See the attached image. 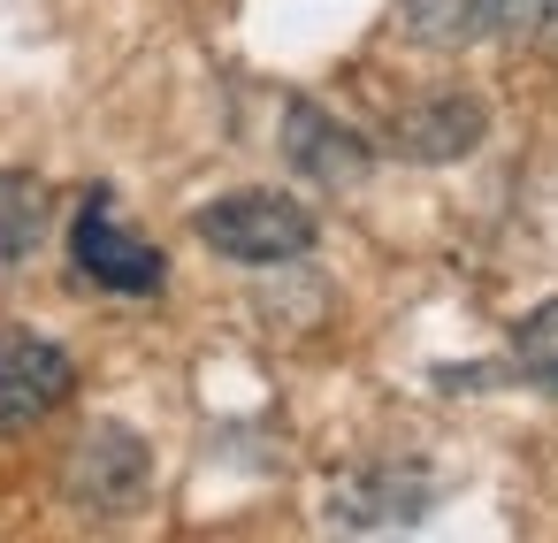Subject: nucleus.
Listing matches in <instances>:
<instances>
[{
  "mask_svg": "<svg viewBox=\"0 0 558 543\" xmlns=\"http://www.w3.org/2000/svg\"><path fill=\"white\" fill-rule=\"evenodd\" d=\"M70 398V352L39 329H0V436L47 421Z\"/></svg>",
  "mask_w": 558,
  "mask_h": 543,
  "instance_id": "nucleus-3",
  "label": "nucleus"
},
{
  "mask_svg": "<svg viewBox=\"0 0 558 543\" xmlns=\"http://www.w3.org/2000/svg\"><path fill=\"white\" fill-rule=\"evenodd\" d=\"M398 16L421 47H466V39H489L505 0H398Z\"/></svg>",
  "mask_w": 558,
  "mask_h": 543,
  "instance_id": "nucleus-7",
  "label": "nucleus"
},
{
  "mask_svg": "<svg viewBox=\"0 0 558 543\" xmlns=\"http://www.w3.org/2000/svg\"><path fill=\"white\" fill-rule=\"evenodd\" d=\"M70 253H77V268H85L100 291H123V299L161 291V253H154L138 230H123L108 200H85V215H77V230H70Z\"/></svg>",
  "mask_w": 558,
  "mask_h": 543,
  "instance_id": "nucleus-5",
  "label": "nucleus"
},
{
  "mask_svg": "<svg viewBox=\"0 0 558 543\" xmlns=\"http://www.w3.org/2000/svg\"><path fill=\"white\" fill-rule=\"evenodd\" d=\"M482 131H489V108L474 100V93H459V85H436V93H413L398 116H390V154H405V161H459L466 146H482Z\"/></svg>",
  "mask_w": 558,
  "mask_h": 543,
  "instance_id": "nucleus-4",
  "label": "nucleus"
},
{
  "mask_svg": "<svg viewBox=\"0 0 558 543\" xmlns=\"http://www.w3.org/2000/svg\"><path fill=\"white\" fill-rule=\"evenodd\" d=\"M283 154H291V169H306V177H322V184H352L360 169H367V146L352 138V131H337V116H322V108H291V123H283Z\"/></svg>",
  "mask_w": 558,
  "mask_h": 543,
  "instance_id": "nucleus-6",
  "label": "nucleus"
},
{
  "mask_svg": "<svg viewBox=\"0 0 558 543\" xmlns=\"http://www.w3.org/2000/svg\"><path fill=\"white\" fill-rule=\"evenodd\" d=\"M497 32H512L527 47H558V0H505Z\"/></svg>",
  "mask_w": 558,
  "mask_h": 543,
  "instance_id": "nucleus-10",
  "label": "nucleus"
},
{
  "mask_svg": "<svg viewBox=\"0 0 558 543\" xmlns=\"http://www.w3.org/2000/svg\"><path fill=\"white\" fill-rule=\"evenodd\" d=\"M512 367H520L543 398H558V299L535 306V314L520 322V337H512Z\"/></svg>",
  "mask_w": 558,
  "mask_h": 543,
  "instance_id": "nucleus-9",
  "label": "nucleus"
},
{
  "mask_svg": "<svg viewBox=\"0 0 558 543\" xmlns=\"http://www.w3.org/2000/svg\"><path fill=\"white\" fill-rule=\"evenodd\" d=\"M47 238V192L32 177H0V261H24Z\"/></svg>",
  "mask_w": 558,
  "mask_h": 543,
  "instance_id": "nucleus-8",
  "label": "nucleus"
},
{
  "mask_svg": "<svg viewBox=\"0 0 558 543\" xmlns=\"http://www.w3.org/2000/svg\"><path fill=\"white\" fill-rule=\"evenodd\" d=\"M192 230L207 238V253L245 261V268H276V261H299L314 245V215L291 192H230V200L199 207Z\"/></svg>",
  "mask_w": 558,
  "mask_h": 543,
  "instance_id": "nucleus-1",
  "label": "nucleus"
},
{
  "mask_svg": "<svg viewBox=\"0 0 558 543\" xmlns=\"http://www.w3.org/2000/svg\"><path fill=\"white\" fill-rule=\"evenodd\" d=\"M62 490H70V505L116 520V512H138V505H146L154 459H146V444H138L123 421H93V429L77 436V451L62 459Z\"/></svg>",
  "mask_w": 558,
  "mask_h": 543,
  "instance_id": "nucleus-2",
  "label": "nucleus"
}]
</instances>
